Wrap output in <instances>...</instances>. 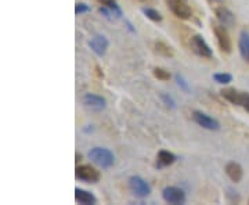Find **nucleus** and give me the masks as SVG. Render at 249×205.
I'll return each mask as SVG.
<instances>
[{"label": "nucleus", "mask_w": 249, "mask_h": 205, "mask_svg": "<svg viewBox=\"0 0 249 205\" xmlns=\"http://www.w3.org/2000/svg\"><path fill=\"white\" fill-rule=\"evenodd\" d=\"M75 200H76V203L83 205L96 204L97 203V198L93 196L90 191L82 190V188H75Z\"/></svg>", "instance_id": "14"}, {"label": "nucleus", "mask_w": 249, "mask_h": 205, "mask_svg": "<svg viewBox=\"0 0 249 205\" xmlns=\"http://www.w3.org/2000/svg\"><path fill=\"white\" fill-rule=\"evenodd\" d=\"M193 119H194L196 124H198L199 126H202L204 129H208V130H219V129H220L219 122H217L214 118L206 115V114L201 112V111H194V112H193Z\"/></svg>", "instance_id": "9"}, {"label": "nucleus", "mask_w": 249, "mask_h": 205, "mask_svg": "<svg viewBox=\"0 0 249 205\" xmlns=\"http://www.w3.org/2000/svg\"><path fill=\"white\" fill-rule=\"evenodd\" d=\"M224 170H226L227 176L231 179L232 182H235V183L241 182L242 175H244V170H242V167H241L238 162H229L226 165V169Z\"/></svg>", "instance_id": "13"}, {"label": "nucleus", "mask_w": 249, "mask_h": 205, "mask_svg": "<svg viewBox=\"0 0 249 205\" xmlns=\"http://www.w3.org/2000/svg\"><path fill=\"white\" fill-rule=\"evenodd\" d=\"M220 94H222L223 97L226 98L227 101L232 103V104H235V106H242V100H244V94H245V93L238 92V90L234 89V88H227V89H223L222 92H220Z\"/></svg>", "instance_id": "12"}, {"label": "nucleus", "mask_w": 249, "mask_h": 205, "mask_svg": "<svg viewBox=\"0 0 249 205\" xmlns=\"http://www.w3.org/2000/svg\"><path fill=\"white\" fill-rule=\"evenodd\" d=\"M89 158L96 165H98L100 168H104V169H108L114 165L115 162V157L114 154L109 151L108 149H104V147H94L89 151Z\"/></svg>", "instance_id": "1"}, {"label": "nucleus", "mask_w": 249, "mask_h": 205, "mask_svg": "<svg viewBox=\"0 0 249 205\" xmlns=\"http://www.w3.org/2000/svg\"><path fill=\"white\" fill-rule=\"evenodd\" d=\"M190 47L199 57H204V58H212L213 57L212 49L209 47V45L205 42V39L201 35L191 36V39H190Z\"/></svg>", "instance_id": "3"}, {"label": "nucleus", "mask_w": 249, "mask_h": 205, "mask_svg": "<svg viewBox=\"0 0 249 205\" xmlns=\"http://www.w3.org/2000/svg\"><path fill=\"white\" fill-rule=\"evenodd\" d=\"M98 1H100V3H103V4H106V3H107V1H109V0H98Z\"/></svg>", "instance_id": "26"}, {"label": "nucleus", "mask_w": 249, "mask_h": 205, "mask_svg": "<svg viewBox=\"0 0 249 205\" xmlns=\"http://www.w3.org/2000/svg\"><path fill=\"white\" fill-rule=\"evenodd\" d=\"M154 76L160 80H169L170 79L169 71H166V70H163V68H160V67L154 68Z\"/></svg>", "instance_id": "20"}, {"label": "nucleus", "mask_w": 249, "mask_h": 205, "mask_svg": "<svg viewBox=\"0 0 249 205\" xmlns=\"http://www.w3.org/2000/svg\"><path fill=\"white\" fill-rule=\"evenodd\" d=\"M90 7L88 4H85V3H76V6H75V14H83V13H89Z\"/></svg>", "instance_id": "23"}, {"label": "nucleus", "mask_w": 249, "mask_h": 205, "mask_svg": "<svg viewBox=\"0 0 249 205\" xmlns=\"http://www.w3.org/2000/svg\"><path fill=\"white\" fill-rule=\"evenodd\" d=\"M154 49H155V52L160 56H163V57H173L175 56V52H173V49H172V46H169L168 43H165V42H162V40H157L155 43H154Z\"/></svg>", "instance_id": "17"}, {"label": "nucleus", "mask_w": 249, "mask_h": 205, "mask_svg": "<svg viewBox=\"0 0 249 205\" xmlns=\"http://www.w3.org/2000/svg\"><path fill=\"white\" fill-rule=\"evenodd\" d=\"M82 103H83V107L89 110V111H93V112H100L107 106L106 98L98 96V94H94V93L85 94L83 98H82Z\"/></svg>", "instance_id": "6"}, {"label": "nucleus", "mask_w": 249, "mask_h": 205, "mask_svg": "<svg viewBox=\"0 0 249 205\" xmlns=\"http://www.w3.org/2000/svg\"><path fill=\"white\" fill-rule=\"evenodd\" d=\"M129 187H130L134 196L140 197V198L148 197L150 193H151L150 185L144 179L140 178V176H132V178L129 179Z\"/></svg>", "instance_id": "7"}, {"label": "nucleus", "mask_w": 249, "mask_h": 205, "mask_svg": "<svg viewBox=\"0 0 249 205\" xmlns=\"http://www.w3.org/2000/svg\"><path fill=\"white\" fill-rule=\"evenodd\" d=\"M176 82H178V85L180 86V89L184 90V92H190V86H188V83H187V80L180 75V74H176Z\"/></svg>", "instance_id": "22"}, {"label": "nucleus", "mask_w": 249, "mask_h": 205, "mask_svg": "<svg viewBox=\"0 0 249 205\" xmlns=\"http://www.w3.org/2000/svg\"><path fill=\"white\" fill-rule=\"evenodd\" d=\"M214 14H216V18L220 21L222 25L227 28L234 27V24H235V16L227 7H224V6L216 7L214 9Z\"/></svg>", "instance_id": "11"}, {"label": "nucleus", "mask_w": 249, "mask_h": 205, "mask_svg": "<svg viewBox=\"0 0 249 205\" xmlns=\"http://www.w3.org/2000/svg\"><path fill=\"white\" fill-rule=\"evenodd\" d=\"M212 29L216 36V40L219 43V47L222 49L224 53H231V39L229 35L227 27L224 25H219V24H212Z\"/></svg>", "instance_id": "2"}, {"label": "nucleus", "mask_w": 249, "mask_h": 205, "mask_svg": "<svg viewBox=\"0 0 249 205\" xmlns=\"http://www.w3.org/2000/svg\"><path fill=\"white\" fill-rule=\"evenodd\" d=\"M160 98L163 100V103H165L168 107L176 108V103H175V100L170 97L169 94H166V93H162V94H160Z\"/></svg>", "instance_id": "24"}, {"label": "nucleus", "mask_w": 249, "mask_h": 205, "mask_svg": "<svg viewBox=\"0 0 249 205\" xmlns=\"http://www.w3.org/2000/svg\"><path fill=\"white\" fill-rule=\"evenodd\" d=\"M142 13H144V16L148 18V19H151L154 22H160L162 21V16H160V11H157L155 9H142Z\"/></svg>", "instance_id": "18"}, {"label": "nucleus", "mask_w": 249, "mask_h": 205, "mask_svg": "<svg viewBox=\"0 0 249 205\" xmlns=\"http://www.w3.org/2000/svg\"><path fill=\"white\" fill-rule=\"evenodd\" d=\"M90 49L94 52V53L97 54L98 57H103L104 54L107 53V49L108 46H109V42H108V39L104 35H96L89 42Z\"/></svg>", "instance_id": "10"}, {"label": "nucleus", "mask_w": 249, "mask_h": 205, "mask_svg": "<svg viewBox=\"0 0 249 205\" xmlns=\"http://www.w3.org/2000/svg\"><path fill=\"white\" fill-rule=\"evenodd\" d=\"M75 176L86 183H97L100 180V172L91 165H78L75 169Z\"/></svg>", "instance_id": "4"}, {"label": "nucleus", "mask_w": 249, "mask_h": 205, "mask_svg": "<svg viewBox=\"0 0 249 205\" xmlns=\"http://www.w3.org/2000/svg\"><path fill=\"white\" fill-rule=\"evenodd\" d=\"M212 1H216V3H223L224 0H212Z\"/></svg>", "instance_id": "27"}, {"label": "nucleus", "mask_w": 249, "mask_h": 205, "mask_svg": "<svg viewBox=\"0 0 249 205\" xmlns=\"http://www.w3.org/2000/svg\"><path fill=\"white\" fill-rule=\"evenodd\" d=\"M176 161V155L173 152L166 151V150H160L157 155V167L158 168H165L169 167Z\"/></svg>", "instance_id": "15"}, {"label": "nucleus", "mask_w": 249, "mask_h": 205, "mask_svg": "<svg viewBox=\"0 0 249 205\" xmlns=\"http://www.w3.org/2000/svg\"><path fill=\"white\" fill-rule=\"evenodd\" d=\"M241 107H244L249 112V94L248 93H245V94H244V100H242V106H241Z\"/></svg>", "instance_id": "25"}, {"label": "nucleus", "mask_w": 249, "mask_h": 205, "mask_svg": "<svg viewBox=\"0 0 249 205\" xmlns=\"http://www.w3.org/2000/svg\"><path fill=\"white\" fill-rule=\"evenodd\" d=\"M106 6L114 13V16H116V17H122V10L119 9V6H118V3H116L115 0H109V1L106 3Z\"/></svg>", "instance_id": "21"}, {"label": "nucleus", "mask_w": 249, "mask_h": 205, "mask_svg": "<svg viewBox=\"0 0 249 205\" xmlns=\"http://www.w3.org/2000/svg\"><path fill=\"white\" fill-rule=\"evenodd\" d=\"M166 3L172 13L180 19H190L193 16V11L188 7L186 0H166Z\"/></svg>", "instance_id": "8"}, {"label": "nucleus", "mask_w": 249, "mask_h": 205, "mask_svg": "<svg viewBox=\"0 0 249 205\" xmlns=\"http://www.w3.org/2000/svg\"><path fill=\"white\" fill-rule=\"evenodd\" d=\"M162 198L168 204H184L186 203V193L181 188L175 187V186H168L162 190Z\"/></svg>", "instance_id": "5"}, {"label": "nucleus", "mask_w": 249, "mask_h": 205, "mask_svg": "<svg viewBox=\"0 0 249 205\" xmlns=\"http://www.w3.org/2000/svg\"><path fill=\"white\" fill-rule=\"evenodd\" d=\"M213 79L216 80L217 83H220V85H227V83H230V82H231L232 76L230 75V74L222 72V74H214Z\"/></svg>", "instance_id": "19"}, {"label": "nucleus", "mask_w": 249, "mask_h": 205, "mask_svg": "<svg viewBox=\"0 0 249 205\" xmlns=\"http://www.w3.org/2000/svg\"><path fill=\"white\" fill-rule=\"evenodd\" d=\"M238 47H240L241 57L249 63V32L242 31L240 35V42H238Z\"/></svg>", "instance_id": "16"}]
</instances>
